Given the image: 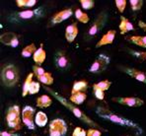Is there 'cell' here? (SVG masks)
Returning a JSON list of instances; mask_svg holds the SVG:
<instances>
[{"instance_id": "cell-1", "label": "cell", "mask_w": 146, "mask_h": 136, "mask_svg": "<svg viewBox=\"0 0 146 136\" xmlns=\"http://www.w3.org/2000/svg\"><path fill=\"white\" fill-rule=\"evenodd\" d=\"M96 113L98 116H100L101 118L105 120H109V121L113 122L115 124L121 125V126L124 127H129L132 128L136 131L137 135H140L143 133V129L138 123H136L135 121L131 119H128V118L124 117V116L121 115V114L115 113V111H111L109 109L108 105H100L96 109Z\"/></svg>"}, {"instance_id": "cell-2", "label": "cell", "mask_w": 146, "mask_h": 136, "mask_svg": "<svg viewBox=\"0 0 146 136\" xmlns=\"http://www.w3.org/2000/svg\"><path fill=\"white\" fill-rule=\"evenodd\" d=\"M44 88L46 91H48V93L53 97V98L56 99V100L58 101V102L60 103L64 107H66L68 111H71L72 114H74V116H76V117L78 118V119H80L81 121H83L84 123H86L87 125H89V126L94 127V128H97V129H101V130L107 131V130H105V129H103L98 123H96V122L94 121L93 119H91V118H90L89 116H88L87 114L84 113V111H81L79 107H77L76 105H75L74 103H72L69 100L65 99L63 96H61L60 94H58L57 92H55L54 90L48 88V86H44Z\"/></svg>"}, {"instance_id": "cell-3", "label": "cell", "mask_w": 146, "mask_h": 136, "mask_svg": "<svg viewBox=\"0 0 146 136\" xmlns=\"http://www.w3.org/2000/svg\"><path fill=\"white\" fill-rule=\"evenodd\" d=\"M46 8L44 6L36 8L34 10H24L19 12H12L8 15L7 20L9 23L13 24H22L30 21H36L38 19L42 18L46 15Z\"/></svg>"}, {"instance_id": "cell-4", "label": "cell", "mask_w": 146, "mask_h": 136, "mask_svg": "<svg viewBox=\"0 0 146 136\" xmlns=\"http://www.w3.org/2000/svg\"><path fill=\"white\" fill-rule=\"evenodd\" d=\"M1 80L6 87H14L19 83L20 75L19 70L14 64H8L3 67L1 71Z\"/></svg>"}, {"instance_id": "cell-5", "label": "cell", "mask_w": 146, "mask_h": 136, "mask_svg": "<svg viewBox=\"0 0 146 136\" xmlns=\"http://www.w3.org/2000/svg\"><path fill=\"white\" fill-rule=\"evenodd\" d=\"M108 20V14L106 11H102L100 14L97 16V18L95 19L92 25L90 26V28L88 29V31L86 32L85 38L86 40H92L93 38L97 36V34L100 33L103 30V28L105 27Z\"/></svg>"}, {"instance_id": "cell-6", "label": "cell", "mask_w": 146, "mask_h": 136, "mask_svg": "<svg viewBox=\"0 0 146 136\" xmlns=\"http://www.w3.org/2000/svg\"><path fill=\"white\" fill-rule=\"evenodd\" d=\"M21 115L20 113V107L19 105H12L8 109L7 113H6V122L7 125L10 128L14 129V130H20L22 128V124H21Z\"/></svg>"}, {"instance_id": "cell-7", "label": "cell", "mask_w": 146, "mask_h": 136, "mask_svg": "<svg viewBox=\"0 0 146 136\" xmlns=\"http://www.w3.org/2000/svg\"><path fill=\"white\" fill-rule=\"evenodd\" d=\"M110 61H111V59H110L108 55L99 54L90 66L89 72L94 73V74H99V73L104 72L110 64Z\"/></svg>"}, {"instance_id": "cell-8", "label": "cell", "mask_w": 146, "mask_h": 136, "mask_svg": "<svg viewBox=\"0 0 146 136\" xmlns=\"http://www.w3.org/2000/svg\"><path fill=\"white\" fill-rule=\"evenodd\" d=\"M49 136H65L67 124L62 118H55L49 122Z\"/></svg>"}, {"instance_id": "cell-9", "label": "cell", "mask_w": 146, "mask_h": 136, "mask_svg": "<svg viewBox=\"0 0 146 136\" xmlns=\"http://www.w3.org/2000/svg\"><path fill=\"white\" fill-rule=\"evenodd\" d=\"M54 65L58 70L66 71L71 67V61L63 50H58L54 54Z\"/></svg>"}, {"instance_id": "cell-10", "label": "cell", "mask_w": 146, "mask_h": 136, "mask_svg": "<svg viewBox=\"0 0 146 136\" xmlns=\"http://www.w3.org/2000/svg\"><path fill=\"white\" fill-rule=\"evenodd\" d=\"M36 109L31 105H26L22 111V120L29 129H35Z\"/></svg>"}, {"instance_id": "cell-11", "label": "cell", "mask_w": 146, "mask_h": 136, "mask_svg": "<svg viewBox=\"0 0 146 136\" xmlns=\"http://www.w3.org/2000/svg\"><path fill=\"white\" fill-rule=\"evenodd\" d=\"M0 42L4 45L15 48V47L20 45L21 36L20 34L13 33V32H6V33H3L0 36Z\"/></svg>"}, {"instance_id": "cell-12", "label": "cell", "mask_w": 146, "mask_h": 136, "mask_svg": "<svg viewBox=\"0 0 146 136\" xmlns=\"http://www.w3.org/2000/svg\"><path fill=\"white\" fill-rule=\"evenodd\" d=\"M113 102L122 105H126L129 107H139L144 105V101L137 97H121V98H113Z\"/></svg>"}, {"instance_id": "cell-13", "label": "cell", "mask_w": 146, "mask_h": 136, "mask_svg": "<svg viewBox=\"0 0 146 136\" xmlns=\"http://www.w3.org/2000/svg\"><path fill=\"white\" fill-rule=\"evenodd\" d=\"M73 15V11L70 8L67 9L61 10V11L57 12L56 14H54L50 19V23L51 25H56V24H60L64 21H66L67 19H69Z\"/></svg>"}, {"instance_id": "cell-14", "label": "cell", "mask_w": 146, "mask_h": 136, "mask_svg": "<svg viewBox=\"0 0 146 136\" xmlns=\"http://www.w3.org/2000/svg\"><path fill=\"white\" fill-rule=\"evenodd\" d=\"M122 71H123L124 73H126L129 77H131V78L137 80V81L141 82V83L146 85V73L145 72H143V71H141V70H138V69H136V68H131V67L122 68Z\"/></svg>"}, {"instance_id": "cell-15", "label": "cell", "mask_w": 146, "mask_h": 136, "mask_svg": "<svg viewBox=\"0 0 146 136\" xmlns=\"http://www.w3.org/2000/svg\"><path fill=\"white\" fill-rule=\"evenodd\" d=\"M115 34H117V32H115V30H110L109 32H107V33L102 36V38L96 44V48L102 47L107 44H113V40H115Z\"/></svg>"}, {"instance_id": "cell-16", "label": "cell", "mask_w": 146, "mask_h": 136, "mask_svg": "<svg viewBox=\"0 0 146 136\" xmlns=\"http://www.w3.org/2000/svg\"><path fill=\"white\" fill-rule=\"evenodd\" d=\"M119 19H121V22H119V31H121V34H127L128 32H131L135 30L133 24L130 22L126 17L121 15Z\"/></svg>"}, {"instance_id": "cell-17", "label": "cell", "mask_w": 146, "mask_h": 136, "mask_svg": "<svg viewBox=\"0 0 146 136\" xmlns=\"http://www.w3.org/2000/svg\"><path fill=\"white\" fill-rule=\"evenodd\" d=\"M78 36V27L76 23H72L66 27L65 30V38L68 42H73Z\"/></svg>"}, {"instance_id": "cell-18", "label": "cell", "mask_w": 146, "mask_h": 136, "mask_svg": "<svg viewBox=\"0 0 146 136\" xmlns=\"http://www.w3.org/2000/svg\"><path fill=\"white\" fill-rule=\"evenodd\" d=\"M46 50L44 49V44H40V46L38 47V50H36L35 52V54H34L33 59L36 64L42 65L44 62V60H46Z\"/></svg>"}, {"instance_id": "cell-19", "label": "cell", "mask_w": 146, "mask_h": 136, "mask_svg": "<svg viewBox=\"0 0 146 136\" xmlns=\"http://www.w3.org/2000/svg\"><path fill=\"white\" fill-rule=\"evenodd\" d=\"M36 107H40V109H46V107H50V105L52 103V100L51 98L48 95H42V96L38 97L36 99Z\"/></svg>"}, {"instance_id": "cell-20", "label": "cell", "mask_w": 146, "mask_h": 136, "mask_svg": "<svg viewBox=\"0 0 146 136\" xmlns=\"http://www.w3.org/2000/svg\"><path fill=\"white\" fill-rule=\"evenodd\" d=\"M88 83L86 81H75L73 84L71 94H76V93H86L88 90Z\"/></svg>"}, {"instance_id": "cell-21", "label": "cell", "mask_w": 146, "mask_h": 136, "mask_svg": "<svg viewBox=\"0 0 146 136\" xmlns=\"http://www.w3.org/2000/svg\"><path fill=\"white\" fill-rule=\"evenodd\" d=\"M86 98H87L86 93H76V94H71L69 101L74 105H81L85 102Z\"/></svg>"}, {"instance_id": "cell-22", "label": "cell", "mask_w": 146, "mask_h": 136, "mask_svg": "<svg viewBox=\"0 0 146 136\" xmlns=\"http://www.w3.org/2000/svg\"><path fill=\"white\" fill-rule=\"evenodd\" d=\"M48 121V115H46L44 111H38V113H36V118H35V123L38 125V127L46 126Z\"/></svg>"}, {"instance_id": "cell-23", "label": "cell", "mask_w": 146, "mask_h": 136, "mask_svg": "<svg viewBox=\"0 0 146 136\" xmlns=\"http://www.w3.org/2000/svg\"><path fill=\"white\" fill-rule=\"evenodd\" d=\"M38 50L36 47V44H30L29 45H26L24 48L22 49L21 51V55L22 57H25V58H28V57H31L32 55L34 56L35 52Z\"/></svg>"}, {"instance_id": "cell-24", "label": "cell", "mask_w": 146, "mask_h": 136, "mask_svg": "<svg viewBox=\"0 0 146 136\" xmlns=\"http://www.w3.org/2000/svg\"><path fill=\"white\" fill-rule=\"evenodd\" d=\"M128 40L138 46L146 48V36H132L128 38Z\"/></svg>"}, {"instance_id": "cell-25", "label": "cell", "mask_w": 146, "mask_h": 136, "mask_svg": "<svg viewBox=\"0 0 146 136\" xmlns=\"http://www.w3.org/2000/svg\"><path fill=\"white\" fill-rule=\"evenodd\" d=\"M33 76H34V73H30L27 76V78H26L24 84H23L22 97H26L27 95H29L30 87H31V84H32V82H33Z\"/></svg>"}, {"instance_id": "cell-26", "label": "cell", "mask_w": 146, "mask_h": 136, "mask_svg": "<svg viewBox=\"0 0 146 136\" xmlns=\"http://www.w3.org/2000/svg\"><path fill=\"white\" fill-rule=\"evenodd\" d=\"M36 79L38 80V81L40 82V83H42L44 86H50L51 84L53 83V77L52 75L50 74L49 72H44L42 75H40V76L36 77Z\"/></svg>"}, {"instance_id": "cell-27", "label": "cell", "mask_w": 146, "mask_h": 136, "mask_svg": "<svg viewBox=\"0 0 146 136\" xmlns=\"http://www.w3.org/2000/svg\"><path fill=\"white\" fill-rule=\"evenodd\" d=\"M75 17H76V19L79 22L82 24H87V23H89V21H90V17L88 16L87 13L83 12L82 10H80V9H77L76 11H75Z\"/></svg>"}, {"instance_id": "cell-28", "label": "cell", "mask_w": 146, "mask_h": 136, "mask_svg": "<svg viewBox=\"0 0 146 136\" xmlns=\"http://www.w3.org/2000/svg\"><path fill=\"white\" fill-rule=\"evenodd\" d=\"M16 4L20 8H31L36 4V0H16Z\"/></svg>"}, {"instance_id": "cell-29", "label": "cell", "mask_w": 146, "mask_h": 136, "mask_svg": "<svg viewBox=\"0 0 146 136\" xmlns=\"http://www.w3.org/2000/svg\"><path fill=\"white\" fill-rule=\"evenodd\" d=\"M111 85V82L109 81V80H103V81H100L98 83L94 84L93 85V88H98V89H101L102 91H107L110 89Z\"/></svg>"}, {"instance_id": "cell-30", "label": "cell", "mask_w": 146, "mask_h": 136, "mask_svg": "<svg viewBox=\"0 0 146 136\" xmlns=\"http://www.w3.org/2000/svg\"><path fill=\"white\" fill-rule=\"evenodd\" d=\"M130 7H131L132 11L133 12H137L139 10H141L143 6V1L142 0H130L129 1Z\"/></svg>"}, {"instance_id": "cell-31", "label": "cell", "mask_w": 146, "mask_h": 136, "mask_svg": "<svg viewBox=\"0 0 146 136\" xmlns=\"http://www.w3.org/2000/svg\"><path fill=\"white\" fill-rule=\"evenodd\" d=\"M129 53L135 56L137 59L141 61H146V51H138V50H129Z\"/></svg>"}, {"instance_id": "cell-32", "label": "cell", "mask_w": 146, "mask_h": 136, "mask_svg": "<svg viewBox=\"0 0 146 136\" xmlns=\"http://www.w3.org/2000/svg\"><path fill=\"white\" fill-rule=\"evenodd\" d=\"M80 4L83 9L90 10V9H92V8H94V6H95V1H94V0H80Z\"/></svg>"}, {"instance_id": "cell-33", "label": "cell", "mask_w": 146, "mask_h": 136, "mask_svg": "<svg viewBox=\"0 0 146 136\" xmlns=\"http://www.w3.org/2000/svg\"><path fill=\"white\" fill-rule=\"evenodd\" d=\"M40 85L38 82H35L33 81L31 84V87H30V91H29V94L30 95H35L36 93H38L40 91Z\"/></svg>"}, {"instance_id": "cell-34", "label": "cell", "mask_w": 146, "mask_h": 136, "mask_svg": "<svg viewBox=\"0 0 146 136\" xmlns=\"http://www.w3.org/2000/svg\"><path fill=\"white\" fill-rule=\"evenodd\" d=\"M115 6H117V10L119 11V13H123L127 2H126L125 0H115Z\"/></svg>"}, {"instance_id": "cell-35", "label": "cell", "mask_w": 146, "mask_h": 136, "mask_svg": "<svg viewBox=\"0 0 146 136\" xmlns=\"http://www.w3.org/2000/svg\"><path fill=\"white\" fill-rule=\"evenodd\" d=\"M93 92H94L95 97L98 99V100H100V101L104 100V98H105V92L104 91H102L101 89H98V88H93Z\"/></svg>"}, {"instance_id": "cell-36", "label": "cell", "mask_w": 146, "mask_h": 136, "mask_svg": "<svg viewBox=\"0 0 146 136\" xmlns=\"http://www.w3.org/2000/svg\"><path fill=\"white\" fill-rule=\"evenodd\" d=\"M44 72H46V70L42 67H40V66H38V65L33 66V73L36 77L40 76V75H42Z\"/></svg>"}, {"instance_id": "cell-37", "label": "cell", "mask_w": 146, "mask_h": 136, "mask_svg": "<svg viewBox=\"0 0 146 136\" xmlns=\"http://www.w3.org/2000/svg\"><path fill=\"white\" fill-rule=\"evenodd\" d=\"M72 136H87V132L81 127H76L73 131Z\"/></svg>"}, {"instance_id": "cell-38", "label": "cell", "mask_w": 146, "mask_h": 136, "mask_svg": "<svg viewBox=\"0 0 146 136\" xmlns=\"http://www.w3.org/2000/svg\"><path fill=\"white\" fill-rule=\"evenodd\" d=\"M87 136H101V131L97 128H90L87 131Z\"/></svg>"}, {"instance_id": "cell-39", "label": "cell", "mask_w": 146, "mask_h": 136, "mask_svg": "<svg viewBox=\"0 0 146 136\" xmlns=\"http://www.w3.org/2000/svg\"><path fill=\"white\" fill-rule=\"evenodd\" d=\"M0 136H20L17 133H14L13 131H2L0 132Z\"/></svg>"}, {"instance_id": "cell-40", "label": "cell", "mask_w": 146, "mask_h": 136, "mask_svg": "<svg viewBox=\"0 0 146 136\" xmlns=\"http://www.w3.org/2000/svg\"><path fill=\"white\" fill-rule=\"evenodd\" d=\"M138 26H139V28H141V29L143 30V31L146 32V23L145 22H143V21H139Z\"/></svg>"}]
</instances>
